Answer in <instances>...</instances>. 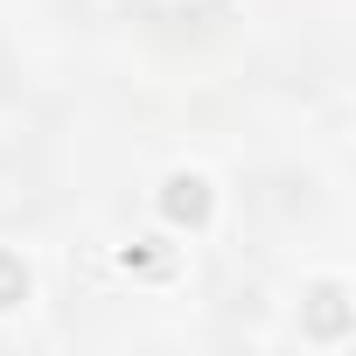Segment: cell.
Returning <instances> with one entry per match:
<instances>
[{"label": "cell", "instance_id": "2", "mask_svg": "<svg viewBox=\"0 0 356 356\" xmlns=\"http://www.w3.org/2000/svg\"><path fill=\"white\" fill-rule=\"evenodd\" d=\"M15 84H22V70H15V56L0 49V98H15Z\"/></svg>", "mask_w": 356, "mask_h": 356}, {"label": "cell", "instance_id": "1", "mask_svg": "<svg viewBox=\"0 0 356 356\" xmlns=\"http://www.w3.org/2000/svg\"><path fill=\"white\" fill-rule=\"evenodd\" d=\"M49 161L35 154V147H8L0 154V217H35L42 203H49Z\"/></svg>", "mask_w": 356, "mask_h": 356}]
</instances>
